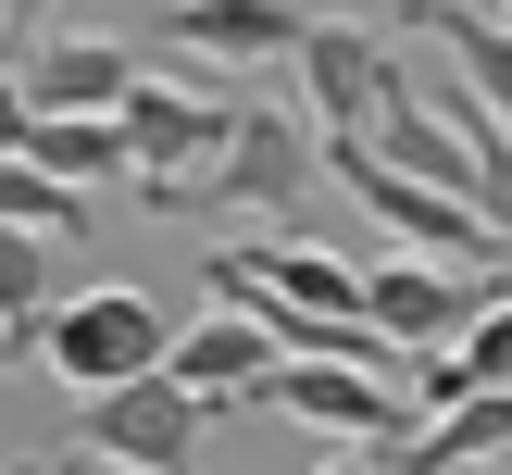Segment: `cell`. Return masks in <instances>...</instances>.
Instances as JSON below:
<instances>
[{
	"instance_id": "cell-16",
	"label": "cell",
	"mask_w": 512,
	"mask_h": 475,
	"mask_svg": "<svg viewBox=\"0 0 512 475\" xmlns=\"http://www.w3.org/2000/svg\"><path fill=\"white\" fill-rule=\"evenodd\" d=\"M0 225H25V238H88V200L63 188V175H38V163H0Z\"/></svg>"
},
{
	"instance_id": "cell-9",
	"label": "cell",
	"mask_w": 512,
	"mask_h": 475,
	"mask_svg": "<svg viewBox=\"0 0 512 475\" xmlns=\"http://www.w3.org/2000/svg\"><path fill=\"white\" fill-rule=\"evenodd\" d=\"M13 63H25V100H38V113H125V100L150 88V63L125 38H75V25L25 38Z\"/></svg>"
},
{
	"instance_id": "cell-3",
	"label": "cell",
	"mask_w": 512,
	"mask_h": 475,
	"mask_svg": "<svg viewBox=\"0 0 512 475\" xmlns=\"http://www.w3.org/2000/svg\"><path fill=\"white\" fill-rule=\"evenodd\" d=\"M225 400L175 388V375H150V388H113V400H75V463H113V475H200V438H213Z\"/></svg>"
},
{
	"instance_id": "cell-20",
	"label": "cell",
	"mask_w": 512,
	"mask_h": 475,
	"mask_svg": "<svg viewBox=\"0 0 512 475\" xmlns=\"http://www.w3.org/2000/svg\"><path fill=\"white\" fill-rule=\"evenodd\" d=\"M313 475H388V450H338V463H313Z\"/></svg>"
},
{
	"instance_id": "cell-19",
	"label": "cell",
	"mask_w": 512,
	"mask_h": 475,
	"mask_svg": "<svg viewBox=\"0 0 512 475\" xmlns=\"http://www.w3.org/2000/svg\"><path fill=\"white\" fill-rule=\"evenodd\" d=\"M0 38H13V50H25V38H50V0H0Z\"/></svg>"
},
{
	"instance_id": "cell-21",
	"label": "cell",
	"mask_w": 512,
	"mask_h": 475,
	"mask_svg": "<svg viewBox=\"0 0 512 475\" xmlns=\"http://www.w3.org/2000/svg\"><path fill=\"white\" fill-rule=\"evenodd\" d=\"M488 13H500V25H512V0H488Z\"/></svg>"
},
{
	"instance_id": "cell-1",
	"label": "cell",
	"mask_w": 512,
	"mask_h": 475,
	"mask_svg": "<svg viewBox=\"0 0 512 475\" xmlns=\"http://www.w3.org/2000/svg\"><path fill=\"white\" fill-rule=\"evenodd\" d=\"M325 188H350L400 250H425V263H475V275H500V250H512L463 188H425V175H400L388 150H363V138H325Z\"/></svg>"
},
{
	"instance_id": "cell-11",
	"label": "cell",
	"mask_w": 512,
	"mask_h": 475,
	"mask_svg": "<svg viewBox=\"0 0 512 475\" xmlns=\"http://www.w3.org/2000/svg\"><path fill=\"white\" fill-rule=\"evenodd\" d=\"M275 363H288V338H275L263 313H213V325H188V338H175L163 375H175V388H200V400H238V388L263 400Z\"/></svg>"
},
{
	"instance_id": "cell-7",
	"label": "cell",
	"mask_w": 512,
	"mask_h": 475,
	"mask_svg": "<svg viewBox=\"0 0 512 475\" xmlns=\"http://www.w3.org/2000/svg\"><path fill=\"white\" fill-rule=\"evenodd\" d=\"M225 138H238V100H213V88H175V75H150V88L125 100L138 188H188V175H213V163H225Z\"/></svg>"
},
{
	"instance_id": "cell-17",
	"label": "cell",
	"mask_w": 512,
	"mask_h": 475,
	"mask_svg": "<svg viewBox=\"0 0 512 475\" xmlns=\"http://www.w3.org/2000/svg\"><path fill=\"white\" fill-rule=\"evenodd\" d=\"M463 363H475V388H512V288L475 313V338H463Z\"/></svg>"
},
{
	"instance_id": "cell-6",
	"label": "cell",
	"mask_w": 512,
	"mask_h": 475,
	"mask_svg": "<svg viewBox=\"0 0 512 475\" xmlns=\"http://www.w3.org/2000/svg\"><path fill=\"white\" fill-rule=\"evenodd\" d=\"M313 188H325V125H313V113H288V100H250L238 138H225V163H213V200L288 213V200H313Z\"/></svg>"
},
{
	"instance_id": "cell-5",
	"label": "cell",
	"mask_w": 512,
	"mask_h": 475,
	"mask_svg": "<svg viewBox=\"0 0 512 475\" xmlns=\"http://www.w3.org/2000/svg\"><path fill=\"white\" fill-rule=\"evenodd\" d=\"M275 413H300L313 438H338V450H413L425 438V400L400 388V375H363V363H275Z\"/></svg>"
},
{
	"instance_id": "cell-10",
	"label": "cell",
	"mask_w": 512,
	"mask_h": 475,
	"mask_svg": "<svg viewBox=\"0 0 512 475\" xmlns=\"http://www.w3.org/2000/svg\"><path fill=\"white\" fill-rule=\"evenodd\" d=\"M175 50H213V63H300L313 50V0H175Z\"/></svg>"
},
{
	"instance_id": "cell-13",
	"label": "cell",
	"mask_w": 512,
	"mask_h": 475,
	"mask_svg": "<svg viewBox=\"0 0 512 475\" xmlns=\"http://www.w3.org/2000/svg\"><path fill=\"white\" fill-rule=\"evenodd\" d=\"M388 475H512V388H475L450 413H425V438Z\"/></svg>"
},
{
	"instance_id": "cell-8",
	"label": "cell",
	"mask_w": 512,
	"mask_h": 475,
	"mask_svg": "<svg viewBox=\"0 0 512 475\" xmlns=\"http://www.w3.org/2000/svg\"><path fill=\"white\" fill-rule=\"evenodd\" d=\"M400 88V50L375 38V25H313V50H300V113L325 125V138H375V113H388Z\"/></svg>"
},
{
	"instance_id": "cell-4",
	"label": "cell",
	"mask_w": 512,
	"mask_h": 475,
	"mask_svg": "<svg viewBox=\"0 0 512 475\" xmlns=\"http://www.w3.org/2000/svg\"><path fill=\"white\" fill-rule=\"evenodd\" d=\"M512 288V275H475V263H425V250H400V263L363 275V325L400 350V363H425V350H463L475 313Z\"/></svg>"
},
{
	"instance_id": "cell-12",
	"label": "cell",
	"mask_w": 512,
	"mask_h": 475,
	"mask_svg": "<svg viewBox=\"0 0 512 475\" xmlns=\"http://www.w3.org/2000/svg\"><path fill=\"white\" fill-rule=\"evenodd\" d=\"M400 25L438 38V50H450V88H475V100L512 125V25L488 13V0H400Z\"/></svg>"
},
{
	"instance_id": "cell-18",
	"label": "cell",
	"mask_w": 512,
	"mask_h": 475,
	"mask_svg": "<svg viewBox=\"0 0 512 475\" xmlns=\"http://www.w3.org/2000/svg\"><path fill=\"white\" fill-rule=\"evenodd\" d=\"M25 150H38V100H25V63L0 38V163H25Z\"/></svg>"
},
{
	"instance_id": "cell-14",
	"label": "cell",
	"mask_w": 512,
	"mask_h": 475,
	"mask_svg": "<svg viewBox=\"0 0 512 475\" xmlns=\"http://www.w3.org/2000/svg\"><path fill=\"white\" fill-rule=\"evenodd\" d=\"M25 163L63 175V188H125L138 150H125V113H38V150H25Z\"/></svg>"
},
{
	"instance_id": "cell-2",
	"label": "cell",
	"mask_w": 512,
	"mask_h": 475,
	"mask_svg": "<svg viewBox=\"0 0 512 475\" xmlns=\"http://www.w3.org/2000/svg\"><path fill=\"white\" fill-rule=\"evenodd\" d=\"M38 363L63 375L75 400H113V388H150V375L175 363V325H163V300H150V288H75L63 313H50Z\"/></svg>"
},
{
	"instance_id": "cell-15",
	"label": "cell",
	"mask_w": 512,
	"mask_h": 475,
	"mask_svg": "<svg viewBox=\"0 0 512 475\" xmlns=\"http://www.w3.org/2000/svg\"><path fill=\"white\" fill-rule=\"evenodd\" d=\"M50 250H63V238H25V225H0V350H13V363H38L50 313H63V300H50Z\"/></svg>"
}]
</instances>
